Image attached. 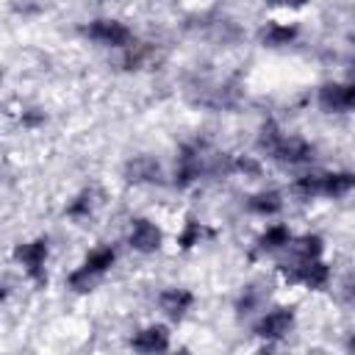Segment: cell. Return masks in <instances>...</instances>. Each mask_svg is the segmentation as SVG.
I'll return each instance as SVG.
<instances>
[{
    "instance_id": "52a82bcc",
    "label": "cell",
    "mask_w": 355,
    "mask_h": 355,
    "mask_svg": "<svg viewBox=\"0 0 355 355\" xmlns=\"http://www.w3.org/2000/svg\"><path fill=\"white\" fill-rule=\"evenodd\" d=\"M125 244L139 252V255H155L164 247V230L155 219L150 216H133L128 222V233H125Z\"/></svg>"
},
{
    "instance_id": "d6986e66",
    "label": "cell",
    "mask_w": 355,
    "mask_h": 355,
    "mask_svg": "<svg viewBox=\"0 0 355 355\" xmlns=\"http://www.w3.org/2000/svg\"><path fill=\"white\" fill-rule=\"evenodd\" d=\"M208 236H211L208 225H205L202 219H197V216H191V214H189V216L183 219V225H180L178 236H175V244H178V250H180V252H189V250L200 247Z\"/></svg>"
},
{
    "instance_id": "f1b7e54d",
    "label": "cell",
    "mask_w": 355,
    "mask_h": 355,
    "mask_svg": "<svg viewBox=\"0 0 355 355\" xmlns=\"http://www.w3.org/2000/svg\"><path fill=\"white\" fill-rule=\"evenodd\" d=\"M347 80H352V83H355V55L349 58V67H347Z\"/></svg>"
},
{
    "instance_id": "5b68a950",
    "label": "cell",
    "mask_w": 355,
    "mask_h": 355,
    "mask_svg": "<svg viewBox=\"0 0 355 355\" xmlns=\"http://www.w3.org/2000/svg\"><path fill=\"white\" fill-rule=\"evenodd\" d=\"M294 324H297V308L294 305H272V308H263L255 316L250 330H252L255 338H261L266 344H275V341L288 338Z\"/></svg>"
},
{
    "instance_id": "83f0119b",
    "label": "cell",
    "mask_w": 355,
    "mask_h": 355,
    "mask_svg": "<svg viewBox=\"0 0 355 355\" xmlns=\"http://www.w3.org/2000/svg\"><path fill=\"white\" fill-rule=\"evenodd\" d=\"M344 349H347V352H355V333H349V336H347V341H344Z\"/></svg>"
},
{
    "instance_id": "7a4b0ae2",
    "label": "cell",
    "mask_w": 355,
    "mask_h": 355,
    "mask_svg": "<svg viewBox=\"0 0 355 355\" xmlns=\"http://www.w3.org/2000/svg\"><path fill=\"white\" fill-rule=\"evenodd\" d=\"M208 147L202 141H186L180 144L178 155H175V166H172V186L178 191H186L191 186H197L202 180V175L211 172V164H208Z\"/></svg>"
},
{
    "instance_id": "9a60e30c",
    "label": "cell",
    "mask_w": 355,
    "mask_h": 355,
    "mask_svg": "<svg viewBox=\"0 0 355 355\" xmlns=\"http://www.w3.org/2000/svg\"><path fill=\"white\" fill-rule=\"evenodd\" d=\"M355 191V169H324L322 172V197L344 200Z\"/></svg>"
},
{
    "instance_id": "f546056e",
    "label": "cell",
    "mask_w": 355,
    "mask_h": 355,
    "mask_svg": "<svg viewBox=\"0 0 355 355\" xmlns=\"http://www.w3.org/2000/svg\"><path fill=\"white\" fill-rule=\"evenodd\" d=\"M349 300H352V302H355V283H352V286H349Z\"/></svg>"
},
{
    "instance_id": "7c38bea8",
    "label": "cell",
    "mask_w": 355,
    "mask_h": 355,
    "mask_svg": "<svg viewBox=\"0 0 355 355\" xmlns=\"http://www.w3.org/2000/svg\"><path fill=\"white\" fill-rule=\"evenodd\" d=\"M283 208H286V197L280 189H258L244 200V211L258 219H275L283 214Z\"/></svg>"
},
{
    "instance_id": "e0dca14e",
    "label": "cell",
    "mask_w": 355,
    "mask_h": 355,
    "mask_svg": "<svg viewBox=\"0 0 355 355\" xmlns=\"http://www.w3.org/2000/svg\"><path fill=\"white\" fill-rule=\"evenodd\" d=\"M266 288L269 286H263V283H247V286H241V291H239V297L233 302L236 316H252V313L263 311V302L269 297Z\"/></svg>"
},
{
    "instance_id": "8992f818",
    "label": "cell",
    "mask_w": 355,
    "mask_h": 355,
    "mask_svg": "<svg viewBox=\"0 0 355 355\" xmlns=\"http://www.w3.org/2000/svg\"><path fill=\"white\" fill-rule=\"evenodd\" d=\"M316 105L322 114L341 116L355 114V83L352 80H324L316 89Z\"/></svg>"
},
{
    "instance_id": "cb8c5ba5",
    "label": "cell",
    "mask_w": 355,
    "mask_h": 355,
    "mask_svg": "<svg viewBox=\"0 0 355 355\" xmlns=\"http://www.w3.org/2000/svg\"><path fill=\"white\" fill-rule=\"evenodd\" d=\"M230 172L233 175H241V178H261L263 172V164L258 155H250V153H239V155H230Z\"/></svg>"
},
{
    "instance_id": "5bb4252c",
    "label": "cell",
    "mask_w": 355,
    "mask_h": 355,
    "mask_svg": "<svg viewBox=\"0 0 355 355\" xmlns=\"http://www.w3.org/2000/svg\"><path fill=\"white\" fill-rule=\"evenodd\" d=\"M294 241V230L286 222H269L258 236H255V252L258 255H275L288 250Z\"/></svg>"
},
{
    "instance_id": "484cf974",
    "label": "cell",
    "mask_w": 355,
    "mask_h": 355,
    "mask_svg": "<svg viewBox=\"0 0 355 355\" xmlns=\"http://www.w3.org/2000/svg\"><path fill=\"white\" fill-rule=\"evenodd\" d=\"M44 122H47V114L39 111V108H25V111L19 114V125H22L25 130H39Z\"/></svg>"
},
{
    "instance_id": "7402d4cb",
    "label": "cell",
    "mask_w": 355,
    "mask_h": 355,
    "mask_svg": "<svg viewBox=\"0 0 355 355\" xmlns=\"http://www.w3.org/2000/svg\"><path fill=\"white\" fill-rule=\"evenodd\" d=\"M286 136V130L277 125V119H263L261 122V128H258V136H255V147H258V153H263V155H269L275 147H277V141Z\"/></svg>"
},
{
    "instance_id": "ba28073f",
    "label": "cell",
    "mask_w": 355,
    "mask_h": 355,
    "mask_svg": "<svg viewBox=\"0 0 355 355\" xmlns=\"http://www.w3.org/2000/svg\"><path fill=\"white\" fill-rule=\"evenodd\" d=\"M266 158H272L277 166H305L316 158V144L300 133H286Z\"/></svg>"
},
{
    "instance_id": "6da1fadb",
    "label": "cell",
    "mask_w": 355,
    "mask_h": 355,
    "mask_svg": "<svg viewBox=\"0 0 355 355\" xmlns=\"http://www.w3.org/2000/svg\"><path fill=\"white\" fill-rule=\"evenodd\" d=\"M277 277L288 288L300 286V288H308V291H324L333 283V266L324 261V255L313 258V261L288 258V261L277 263Z\"/></svg>"
},
{
    "instance_id": "4316f807",
    "label": "cell",
    "mask_w": 355,
    "mask_h": 355,
    "mask_svg": "<svg viewBox=\"0 0 355 355\" xmlns=\"http://www.w3.org/2000/svg\"><path fill=\"white\" fill-rule=\"evenodd\" d=\"M311 0H266L269 8H280V11H294V8H305Z\"/></svg>"
},
{
    "instance_id": "ac0fdd59",
    "label": "cell",
    "mask_w": 355,
    "mask_h": 355,
    "mask_svg": "<svg viewBox=\"0 0 355 355\" xmlns=\"http://www.w3.org/2000/svg\"><path fill=\"white\" fill-rule=\"evenodd\" d=\"M97 208V191L92 186H83L80 191H75L67 205H64V216L72 219V222H86Z\"/></svg>"
},
{
    "instance_id": "603a6c76",
    "label": "cell",
    "mask_w": 355,
    "mask_h": 355,
    "mask_svg": "<svg viewBox=\"0 0 355 355\" xmlns=\"http://www.w3.org/2000/svg\"><path fill=\"white\" fill-rule=\"evenodd\" d=\"M64 286H67L72 294H92V291L100 286V277H94L89 269H83V266L78 263V266H72V269L67 272Z\"/></svg>"
},
{
    "instance_id": "8fae6325",
    "label": "cell",
    "mask_w": 355,
    "mask_h": 355,
    "mask_svg": "<svg viewBox=\"0 0 355 355\" xmlns=\"http://www.w3.org/2000/svg\"><path fill=\"white\" fill-rule=\"evenodd\" d=\"M161 175H164L161 172V164L155 161V155H147V153L128 158L125 166H122V178L130 186H153V183H161Z\"/></svg>"
},
{
    "instance_id": "30bf717a",
    "label": "cell",
    "mask_w": 355,
    "mask_h": 355,
    "mask_svg": "<svg viewBox=\"0 0 355 355\" xmlns=\"http://www.w3.org/2000/svg\"><path fill=\"white\" fill-rule=\"evenodd\" d=\"M130 349L144 352V355H155V352H166L172 347V330L164 322H147L139 330H133L130 336Z\"/></svg>"
},
{
    "instance_id": "44dd1931",
    "label": "cell",
    "mask_w": 355,
    "mask_h": 355,
    "mask_svg": "<svg viewBox=\"0 0 355 355\" xmlns=\"http://www.w3.org/2000/svg\"><path fill=\"white\" fill-rule=\"evenodd\" d=\"M291 194L302 202H311V200H319L322 197V172H300L294 180H291Z\"/></svg>"
},
{
    "instance_id": "3957f363",
    "label": "cell",
    "mask_w": 355,
    "mask_h": 355,
    "mask_svg": "<svg viewBox=\"0 0 355 355\" xmlns=\"http://www.w3.org/2000/svg\"><path fill=\"white\" fill-rule=\"evenodd\" d=\"M11 258L22 269L25 280L33 288L47 286V261H50V239L47 236H33V239H25V241L14 244Z\"/></svg>"
},
{
    "instance_id": "4fadbf2b",
    "label": "cell",
    "mask_w": 355,
    "mask_h": 355,
    "mask_svg": "<svg viewBox=\"0 0 355 355\" xmlns=\"http://www.w3.org/2000/svg\"><path fill=\"white\" fill-rule=\"evenodd\" d=\"M300 39V25L297 22H288V19H269L261 25L258 31V42L269 50H280V47H288Z\"/></svg>"
},
{
    "instance_id": "ffe728a7",
    "label": "cell",
    "mask_w": 355,
    "mask_h": 355,
    "mask_svg": "<svg viewBox=\"0 0 355 355\" xmlns=\"http://www.w3.org/2000/svg\"><path fill=\"white\" fill-rule=\"evenodd\" d=\"M324 247H327V241H324L322 233L305 230V233L294 236V241H291L288 250H291V258H297V261H313V258H322L324 255Z\"/></svg>"
},
{
    "instance_id": "2e32d148",
    "label": "cell",
    "mask_w": 355,
    "mask_h": 355,
    "mask_svg": "<svg viewBox=\"0 0 355 355\" xmlns=\"http://www.w3.org/2000/svg\"><path fill=\"white\" fill-rule=\"evenodd\" d=\"M116 261H119V252H116V247L114 244H97V247H92L86 255H83V261H80V266L83 269H89L94 277H105L114 266H116Z\"/></svg>"
},
{
    "instance_id": "277c9868",
    "label": "cell",
    "mask_w": 355,
    "mask_h": 355,
    "mask_svg": "<svg viewBox=\"0 0 355 355\" xmlns=\"http://www.w3.org/2000/svg\"><path fill=\"white\" fill-rule=\"evenodd\" d=\"M80 33L97 44V47H105V50H128L133 42H136V33L133 28L119 19V17H92L80 25Z\"/></svg>"
},
{
    "instance_id": "9c48e42d",
    "label": "cell",
    "mask_w": 355,
    "mask_h": 355,
    "mask_svg": "<svg viewBox=\"0 0 355 355\" xmlns=\"http://www.w3.org/2000/svg\"><path fill=\"white\" fill-rule=\"evenodd\" d=\"M158 302V311L169 319V322H183L194 305H197V294L189 288V286H164L155 297Z\"/></svg>"
},
{
    "instance_id": "d4e9b609",
    "label": "cell",
    "mask_w": 355,
    "mask_h": 355,
    "mask_svg": "<svg viewBox=\"0 0 355 355\" xmlns=\"http://www.w3.org/2000/svg\"><path fill=\"white\" fill-rule=\"evenodd\" d=\"M150 55H153V47L147 44V42H133L128 50H122V67L128 69V72H133V69H141L147 61H150Z\"/></svg>"
}]
</instances>
